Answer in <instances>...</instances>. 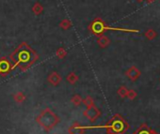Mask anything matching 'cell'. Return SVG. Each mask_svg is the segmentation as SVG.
I'll return each instance as SVG.
<instances>
[{
    "label": "cell",
    "instance_id": "1",
    "mask_svg": "<svg viewBox=\"0 0 160 134\" xmlns=\"http://www.w3.org/2000/svg\"><path fill=\"white\" fill-rule=\"evenodd\" d=\"M10 58L13 62L12 69H15L17 67L22 72H27L37 62L39 54L24 41L11 53Z\"/></svg>",
    "mask_w": 160,
    "mask_h": 134
},
{
    "label": "cell",
    "instance_id": "2",
    "mask_svg": "<svg viewBox=\"0 0 160 134\" xmlns=\"http://www.w3.org/2000/svg\"><path fill=\"white\" fill-rule=\"evenodd\" d=\"M60 119L59 117L54 113L53 110L50 108H45L42 113L36 117V122L45 130L50 131L52 130L58 123Z\"/></svg>",
    "mask_w": 160,
    "mask_h": 134
},
{
    "label": "cell",
    "instance_id": "3",
    "mask_svg": "<svg viewBox=\"0 0 160 134\" xmlns=\"http://www.w3.org/2000/svg\"><path fill=\"white\" fill-rule=\"evenodd\" d=\"M89 31L99 37L104 35V33L108 30H112V31H122V32H128V33H138L139 32L138 30H131V29H125V28H121V27H112V26H108V25H106V22L104 20H102L101 18H95L90 25L88 27Z\"/></svg>",
    "mask_w": 160,
    "mask_h": 134
},
{
    "label": "cell",
    "instance_id": "4",
    "mask_svg": "<svg viewBox=\"0 0 160 134\" xmlns=\"http://www.w3.org/2000/svg\"><path fill=\"white\" fill-rule=\"evenodd\" d=\"M107 129L108 134H122L126 129V124L119 114H116L107 125Z\"/></svg>",
    "mask_w": 160,
    "mask_h": 134
},
{
    "label": "cell",
    "instance_id": "5",
    "mask_svg": "<svg viewBox=\"0 0 160 134\" xmlns=\"http://www.w3.org/2000/svg\"><path fill=\"white\" fill-rule=\"evenodd\" d=\"M83 115L91 122H94L101 115V112L95 105H92L91 107H87V109L83 111Z\"/></svg>",
    "mask_w": 160,
    "mask_h": 134
},
{
    "label": "cell",
    "instance_id": "6",
    "mask_svg": "<svg viewBox=\"0 0 160 134\" xmlns=\"http://www.w3.org/2000/svg\"><path fill=\"white\" fill-rule=\"evenodd\" d=\"M12 70V65L7 57L0 58V76H7Z\"/></svg>",
    "mask_w": 160,
    "mask_h": 134
},
{
    "label": "cell",
    "instance_id": "7",
    "mask_svg": "<svg viewBox=\"0 0 160 134\" xmlns=\"http://www.w3.org/2000/svg\"><path fill=\"white\" fill-rule=\"evenodd\" d=\"M47 81H48V83H49L51 85H53V86H58V85L61 83L62 77H61V75H60L58 72H51V73L47 76Z\"/></svg>",
    "mask_w": 160,
    "mask_h": 134
},
{
    "label": "cell",
    "instance_id": "8",
    "mask_svg": "<svg viewBox=\"0 0 160 134\" xmlns=\"http://www.w3.org/2000/svg\"><path fill=\"white\" fill-rule=\"evenodd\" d=\"M68 132H69V134H84L85 127H82L78 122H75L72 126L69 127Z\"/></svg>",
    "mask_w": 160,
    "mask_h": 134
},
{
    "label": "cell",
    "instance_id": "9",
    "mask_svg": "<svg viewBox=\"0 0 160 134\" xmlns=\"http://www.w3.org/2000/svg\"><path fill=\"white\" fill-rule=\"evenodd\" d=\"M125 75L131 80V81H136L139 76H140V72L138 70L137 67L133 66L131 68H129L126 72H125Z\"/></svg>",
    "mask_w": 160,
    "mask_h": 134
},
{
    "label": "cell",
    "instance_id": "10",
    "mask_svg": "<svg viewBox=\"0 0 160 134\" xmlns=\"http://www.w3.org/2000/svg\"><path fill=\"white\" fill-rule=\"evenodd\" d=\"M97 44L100 48L102 49H105L107 47L109 46L110 44V39L108 37L105 36V35H102V36H99L98 39H97Z\"/></svg>",
    "mask_w": 160,
    "mask_h": 134
},
{
    "label": "cell",
    "instance_id": "11",
    "mask_svg": "<svg viewBox=\"0 0 160 134\" xmlns=\"http://www.w3.org/2000/svg\"><path fill=\"white\" fill-rule=\"evenodd\" d=\"M78 75L75 73V72H70L67 76H66V81H67V83H69L70 85H74V84H76L77 82H78Z\"/></svg>",
    "mask_w": 160,
    "mask_h": 134
},
{
    "label": "cell",
    "instance_id": "12",
    "mask_svg": "<svg viewBox=\"0 0 160 134\" xmlns=\"http://www.w3.org/2000/svg\"><path fill=\"white\" fill-rule=\"evenodd\" d=\"M26 99H27V97H26V95H25L23 92H17V93H15V94L13 95V99H14V101L17 102V103H19V104L23 103V102L26 100Z\"/></svg>",
    "mask_w": 160,
    "mask_h": 134
},
{
    "label": "cell",
    "instance_id": "13",
    "mask_svg": "<svg viewBox=\"0 0 160 134\" xmlns=\"http://www.w3.org/2000/svg\"><path fill=\"white\" fill-rule=\"evenodd\" d=\"M42 12H43V6H42L41 3L36 2V3L33 5V7H32V12H33L35 15H40V14L42 13Z\"/></svg>",
    "mask_w": 160,
    "mask_h": 134
},
{
    "label": "cell",
    "instance_id": "14",
    "mask_svg": "<svg viewBox=\"0 0 160 134\" xmlns=\"http://www.w3.org/2000/svg\"><path fill=\"white\" fill-rule=\"evenodd\" d=\"M144 35H145V38H146L147 39L152 40V39H154L156 38L157 33H156L152 28H149V29H147V30L145 31Z\"/></svg>",
    "mask_w": 160,
    "mask_h": 134
},
{
    "label": "cell",
    "instance_id": "15",
    "mask_svg": "<svg viewBox=\"0 0 160 134\" xmlns=\"http://www.w3.org/2000/svg\"><path fill=\"white\" fill-rule=\"evenodd\" d=\"M82 101H83V99H82V97L80 96V95H78V94H76V95H73L72 97V99H71V102L75 106V107H77V106H80V104L82 103Z\"/></svg>",
    "mask_w": 160,
    "mask_h": 134
},
{
    "label": "cell",
    "instance_id": "16",
    "mask_svg": "<svg viewBox=\"0 0 160 134\" xmlns=\"http://www.w3.org/2000/svg\"><path fill=\"white\" fill-rule=\"evenodd\" d=\"M67 50L64 48V47H59L57 51H56V56L58 58V59H63L66 57L67 55Z\"/></svg>",
    "mask_w": 160,
    "mask_h": 134
},
{
    "label": "cell",
    "instance_id": "17",
    "mask_svg": "<svg viewBox=\"0 0 160 134\" xmlns=\"http://www.w3.org/2000/svg\"><path fill=\"white\" fill-rule=\"evenodd\" d=\"M72 22H71L69 19H63V20H61V22L59 23V27L62 28L63 30L69 29L70 27H72Z\"/></svg>",
    "mask_w": 160,
    "mask_h": 134
},
{
    "label": "cell",
    "instance_id": "18",
    "mask_svg": "<svg viewBox=\"0 0 160 134\" xmlns=\"http://www.w3.org/2000/svg\"><path fill=\"white\" fill-rule=\"evenodd\" d=\"M82 102L84 103V105H85L86 107H91V106L94 105V100H93V99H92L91 96H87V97L83 99Z\"/></svg>",
    "mask_w": 160,
    "mask_h": 134
},
{
    "label": "cell",
    "instance_id": "19",
    "mask_svg": "<svg viewBox=\"0 0 160 134\" xmlns=\"http://www.w3.org/2000/svg\"><path fill=\"white\" fill-rule=\"evenodd\" d=\"M127 92H128V89L125 87V86H121L119 89H118V95L121 97V98H125L126 95H127Z\"/></svg>",
    "mask_w": 160,
    "mask_h": 134
},
{
    "label": "cell",
    "instance_id": "20",
    "mask_svg": "<svg viewBox=\"0 0 160 134\" xmlns=\"http://www.w3.org/2000/svg\"><path fill=\"white\" fill-rule=\"evenodd\" d=\"M126 97L129 99H134L136 97H137V93L134 91V90H128V92H127V95H126Z\"/></svg>",
    "mask_w": 160,
    "mask_h": 134
},
{
    "label": "cell",
    "instance_id": "21",
    "mask_svg": "<svg viewBox=\"0 0 160 134\" xmlns=\"http://www.w3.org/2000/svg\"><path fill=\"white\" fill-rule=\"evenodd\" d=\"M146 1H147L148 3H152L153 1H155V0H146Z\"/></svg>",
    "mask_w": 160,
    "mask_h": 134
},
{
    "label": "cell",
    "instance_id": "22",
    "mask_svg": "<svg viewBox=\"0 0 160 134\" xmlns=\"http://www.w3.org/2000/svg\"><path fill=\"white\" fill-rule=\"evenodd\" d=\"M137 1H138V2H142L143 0H137Z\"/></svg>",
    "mask_w": 160,
    "mask_h": 134
}]
</instances>
